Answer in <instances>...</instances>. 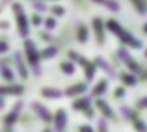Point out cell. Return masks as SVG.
<instances>
[{
    "label": "cell",
    "mask_w": 147,
    "mask_h": 132,
    "mask_svg": "<svg viewBox=\"0 0 147 132\" xmlns=\"http://www.w3.org/2000/svg\"><path fill=\"white\" fill-rule=\"evenodd\" d=\"M106 26L112 30V32H114V36H117L125 45L132 46V48H140V46H144V43H142L138 37H134L130 32H127L125 28H121V26H119L115 21H108V22H106Z\"/></svg>",
    "instance_id": "1"
},
{
    "label": "cell",
    "mask_w": 147,
    "mask_h": 132,
    "mask_svg": "<svg viewBox=\"0 0 147 132\" xmlns=\"http://www.w3.org/2000/svg\"><path fill=\"white\" fill-rule=\"evenodd\" d=\"M24 46H26V56H28V63L32 65V73L34 76H37L39 78L41 76V65H39V58L41 54L37 52V46L34 43L32 39H26L24 41Z\"/></svg>",
    "instance_id": "2"
},
{
    "label": "cell",
    "mask_w": 147,
    "mask_h": 132,
    "mask_svg": "<svg viewBox=\"0 0 147 132\" xmlns=\"http://www.w3.org/2000/svg\"><path fill=\"white\" fill-rule=\"evenodd\" d=\"M13 11H15V21H17V26H19V34L22 37L28 36V22H26V15L22 11V6L15 2L13 4Z\"/></svg>",
    "instance_id": "3"
},
{
    "label": "cell",
    "mask_w": 147,
    "mask_h": 132,
    "mask_svg": "<svg viewBox=\"0 0 147 132\" xmlns=\"http://www.w3.org/2000/svg\"><path fill=\"white\" fill-rule=\"evenodd\" d=\"M69 56H71L75 61H78V63L84 67V71H86V80H88V82H90V80H93V76H95V65H91V61H88L86 58L80 56L78 52H75V50H71V52H69Z\"/></svg>",
    "instance_id": "4"
},
{
    "label": "cell",
    "mask_w": 147,
    "mask_h": 132,
    "mask_svg": "<svg viewBox=\"0 0 147 132\" xmlns=\"http://www.w3.org/2000/svg\"><path fill=\"white\" fill-rule=\"evenodd\" d=\"M121 114L125 115L127 119H130L132 127H134V129H136L138 132H147V127L144 125V121H142V119L138 117L136 114H134V110H132V108H129V106H121Z\"/></svg>",
    "instance_id": "5"
},
{
    "label": "cell",
    "mask_w": 147,
    "mask_h": 132,
    "mask_svg": "<svg viewBox=\"0 0 147 132\" xmlns=\"http://www.w3.org/2000/svg\"><path fill=\"white\" fill-rule=\"evenodd\" d=\"M117 54H119V58H121V60H123V63H125L127 67L130 69V71H134V73L142 71L140 63H138V61H134V58H132V56H130V54H129V50H127V48H123V46H119Z\"/></svg>",
    "instance_id": "6"
},
{
    "label": "cell",
    "mask_w": 147,
    "mask_h": 132,
    "mask_svg": "<svg viewBox=\"0 0 147 132\" xmlns=\"http://www.w3.org/2000/svg\"><path fill=\"white\" fill-rule=\"evenodd\" d=\"M32 110L36 112V114L39 115V117L43 119L45 123H50V121H52V115H50V112L43 106V104H39V102H32Z\"/></svg>",
    "instance_id": "7"
},
{
    "label": "cell",
    "mask_w": 147,
    "mask_h": 132,
    "mask_svg": "<svg viewBox=\"0 0 147 132\" xmlns=\"http://www.w3.org/2000/svg\"><path fill=\"white\" fill-rule=\"evenodd\" d=\"M13 60H15V65H17V71H19V76L22 80L28 78V71H26V65H24V60H22L21 52H15L13 54Z\"/></svg>",
    "instance_id": "8"
},
{
    "label": "cell",
    "mask_w": 147,
    "mask_h": 132,
    "mask_svg": "<svg viewBox=\"0 0 147 132\" xmlns=\"http://www.w3.org/2000/svg\"><path fill=\"white\" fill-rule=\"evenodd\" d=\"M56 132H65V127H67V114H65V110H58L56 112Z\"/></svg>",
    "instance_id": "9"
},
{
    "label": "cell",
    "mask_w": 147,
    "mask_h": 132,
    "mask_svg": "<svg viewBox=\"0 0 147 132\" xmlns=\"http://www.w3.org/2000/svg\"><path fill=\"white\" fill-rule=\"evenodd\" d=\"M22 110V102L19 100V102H15L13 104V110L9 112V114L4 117V125H13L15 123V119H17V115H19V112Z\"/></svg>",
    "instance_id": "10"
},
{
    "label": "cell",
    "mask_w": 147,
    "mask_h": 132,
    "mask_svg": "<svg viewBox=\"0 0 147 132\" xmlns=\"http://www.w3.org/2000/svg\"><path fill=\"white\" fill-rule=\"evenodd\" d=\"M97 106H99V110H100V112H102V114H104V115H106V117H108V119H112V121H115V119H117V117H115V114H114V112H112V108H110V104H108V102H106V100H102V99H99V100H97Z\"/></svg>",
    "instance_id": "11"
},
{
    "label": "cell",
    "mask_w": 147,
    "mask_h": 132,
    "mask_svg": "<svg viewBox=\"0 0 147 132\" xmlns=\"http://www.w3.org/2000/svg\"><path fill=\"white\" fill-rule=\"evenodd\" d=\"M41 95H43L45 99H60L65 93L61 91V89H56V88H43L41 89Z\"/></svg>",
    "instance_id": "12"
},
{
    "label": "cell",
    "mask_w": 147,
    "mask_h": 132,
    "mask_svg": "<svg viewBox=\"0 0 147 132\" xmlns=\"http://www.w3.org/2000/svg\"><path fill=\"white\" fill-rule=\"evenodd\" d=\"M93 28H95V37H97V43L102 45L104 43V32H102V21L99 17L93 19Z\"/></svg>",
    "instance_id": "13"
},
{
    "label": "cell",
    "mask_w": 147,
    "mask_h": 132,
    "mask_svg": "<svg viewBox=\"0 0 147 132\" xmlns=\"http://www.w3.org/2000/svg\"><path fill=\"white\" fill-rule=\"evenodd\" d=\"M95 65H97V67H100V69H102L104 73H108V75H110L112 78H114V76H115V71H114V67H112V65H108L104 58L97 56V58H95Z\"/></svg>",
    "instance_id": "14"
},
{
    "label": "cell",
    "mask_w": 147,
    "mask_h": 132,
    "mask_svg": "<svg viewBox=\"0 0 147 132\" xmlns=\"http://www.w3.org/2000/svg\"><path fill=\"white\" fill-rule=\"evenodd\" d=\"M86 91V82H78V84H73L71 88H67L65 95L67 97H75V95H80V93Z\"/></svg>",
    "instance_id": "15"
},
{
    "label": "cell",
    "mask_w": 147,
    "mask_h": 132,
    "mask_svg": "<svg viewBox=\"0 0 147 132\" xmlns=\"http://www.w3.org/2000/svg\"><path fill=\"white\" fill-rule=\"evenodd\" d=\"M90 104H91V99H90V97H84V99L75 100V102H73V108H75V110H82L84 114H86V112L91 110V108H88Z\"/></svg>",
    "instance_id": "16"
},
{
    "label": "cell",
    "mask_w": 147,
    "mask_h": 132,
    "mask_svg": "<svg viewBox=\"0 0 147 132\" xmlns=\"http://www.w3.org/2000/svg\"><path fill=\"white\" fill-rule=\"evenodd\" d=\"M22 86H0V95H21Z\"/></svg>",
    "instance_id": "17"
},
{
    "label": "cell",
    "mask_w": 147,
    "mask_h": 132,
    "mask_svg": "<svg viewBox=\"0 0 147 132\" xmlns=\"http://www.w3.org/2000/svg\"><path fill=\"white\" fill-rule=\"evenodd\" d=\"M91 2H95V4H99V6H102V7H106V9H110V11H119V2H115V0H91Z\"/></svg>",
    "instance_id": "18"
},
{
    "label": "cell",
    "mask_w": 147,
    "mask_h": 132,
    "mask_svg": "<svg viewBox=\"0 0 147 132\" xmlns=\"http://www.w3.org/2000/svg\"><path fill=\"white\" fill-rule=\"evenodd\" d=\"M119 78H121V82L127 84V86H136V82H138V78L132 75V73H121Z\"/></svg>",
    "instance_id": "19"
},
{
    "label": "cell",
    "mask_w": 147,
    "mask_h": 132,
    "mask_svg": "<svg viewBox=\"0 0 147 132\" xmlns=\"http://www.w3.org/2000/svg\"><path fill=\"white\" fill-rule=\"evenodd\" d=\"M76 39H78L80 43H86L88 41V28L82 24V22L76 26Z\"/></svg>",
    "instance_id": "20"
},
{
    "label": "cell",
    "mask_w": 147,
    "mask_h": 132,
    "mask_svg": "<svg viewBox=\"0 0 147 132\" xmlns=\"http://www.w3.org/2000/svg\"><path fill=\"white\" fill-rule=\"evenodd\" d=\"M106 89H108V80L104 78V80H100V82L97 84V86L93 88V91H91V95H95V97H100V95H102L104 91H106Z\"/></svg>",
    "instance_id": "21"
},
{
    "label": "cell",
    "mask_w": 147,
    "mask_h": 132,
    "mask_svg": "<svg viewBox=\"0 0 147 132\" xmlns=\"http://www.w3.org/2000/svg\"><path fill=\"white\" fill-rule=\"evenodd\" d=\"M58 54V46H47V48L41 50V58L43 60H50V58H54Z\"/></svg>",
    "instance_id": "22"
},
{
    "label": "cell",
    "mask_w": 147,
    "mask_h": 132,
    "mask_svg": "<svg viewBox=\"0 0 147 132\" xmlns=\"http://www.w3.org/2000/svg\"><path fill=\"white\" fill-rule=\"evenodd\" d=\"M0 76H2L6 82H15V75H13V71H11L9 67H4V69H0Z\"/></svg>",
    "instance_id": "23"
},
{
    "label": "cell",
    "mask_w": 147,
    "mask_h": 132,
    "mask_svg": "<svg viewBox=\"0 0 147 132\" xmlns=\"http://www.w3.org/2000/svg\"><path fill=\"white\" fill-rule=\"evenodd\" d=\"M132 6L136 7V11H138L140 15H145V13H147V6H145L144 0H132Z\"/></svg>",
    "instance_id": "24"
},
{
    "label": "cell",
    "mask_w": 147,
    "mask_h": 132,
    "mask_svg": "<svg viewBox=\"0 0 147 132\" xmlns=\"http://www.w3.org/2000/svg\"><path fill=\"white\" fill-rule=\"evenodd\" d=\"M60 69L65 73V75H73V73H75V65H73V61H61Z\"/></svg>",
    "instance_id": "25"
},
{
    "label": "cell",
    "mask_w": 147,
    "mask_h": 132,
    "mask_svg": "<svg viewBox=\"0 0 147 132\" xmlns=\"http://www.w3.org/2000/svg\"><path fill=\"white\" fill-rule=\"evenodd\" d=\"M32 6L36 7L37 11H47V4H41V2H32Z\"/></svg>",
    "instance_id": "26"
},
{
    "label": "cell",
    "mask_w": 147,
    "mask_h": 132,
    "mask_svg": "<svg viewBox=\"0 0 147 132\" xmlns=\"http://www.w3.org/2000/svg\"><path fill=\"white\" fill-rule=\"evenodd\" d=\"M99 132H108V125L104 119H99Z\"/></svg>",
    "instance_id": "27"
},
{
    "label": "cell",
    "mask_w": 147,
    "mask_h": 132,
    "mask_svg": "<svg viewBox=\"0 0 147 132\" xmlns=\"http://www.w3.org/2000/svg\"><path fill=\"white\" fill-rule=\"evenodd\" d=\"M41 22H43V19H41V15H32V24H34V26H39Z\"/></svg>",
    "instance_id": "28"
},
{
    "label": "cell",
    "mask_w": 147,
    "mask_h": 132,
    "mask_svg": "<svg viewBox=\"0 0 147 132\" xmlns=\"http://www.w3.org/2000/svg\"><path fill=\"white\" fill-rule=\"evenodd\" d=\"M45 26H47L49 30H54L56 28V21H54V19H47V21H45Z\"/></svg>",
    "instance_id": "29"
},
{
    "label": "cell",
    "mask_w": 147,
    "mask_h": 132,
    "mask_svg": "<svg viewBox=\"0 0 147 132\" xmlns=\"http://www.w3.org/2000/svg\"><path fill=\"white\" fill-rule=\"evenodd\" d=\"M114 95H115V99H121V97H125V88H121V86H119L117 89H115V93H114Z\"/></svg>",
    "instance_id": "30"
},
{
    "label": "cell",
    "mask_w": 147,
    "mask_h": 132,
    "mask_svg": "<svg viewBox=\"0 0 147 132\" xmlns=\"http://www.w3.org/2000/svg\"><path fill=\"white\" fill-rule=\"evenodd\" d=\"M52 13H54V15H63L65 9H63L61 6H54V7H52Z\"/></svg>",
    "instance_id": "31"
},
{
    "label": "cell",
    "mask_w": 147,
    "mask_h": 132,
    "mask_svg": "<svg viewBox=\"0 0 147 132\" xmlns=\"http://www.w3.org/2000/svg\"><path fill=\"white\" fill-rule=\"evenodd\" d=\"M138 108H147V97H142V99H138Z\"/></svg>",
    "instance_id": "32"
},
{
    "label": "cell",
    "mask_w": 147,
    "mask_h": 132,
    "mask_svg": "<svg viewBox=\"0 0 147 132\" xmlns=\"http://www.w3.org/2000/svg\"><path fill=\"white\" fill-rule=\"evenodd\" d=\"M78 132H93V129L90 125H82V127H78Z\"/></svg>",
    "instance_id": "33"
},
{
    "label": "cell",
    "mask_w": 147,
    "mask_h": 132,
    "mask_svg": "<svg viewBox=\"0 0 147 132\" xmlns=\"http://www.w3.org/2000/svg\"><path fill=\"white\" fill-rule=\"evenodd\" d=\"M7 50V45L6 43H2V41H0V52H6Z\"/></svg>",
    "instance_id": "34"
},
{
    "label": "cell",
    "mask_w": 147,
    "mask_h": 132,
    "mask_svg": "<svg viewBox=\"0 0 147 132\" xmlns=\"http://www.w3.org/2000/svg\"><path fill=\"white\" fill-rule=\"evenodd\" d=\"M6 106V100H4V95H0V110Z\"/></svg>",
    "instance_id": "35"
},
{
    "label": "cell",
    "mask_w": 147,
    "mask_h": 132,
    "mask_svg": "<svg viewBox=\"0 0 147 132\" xmlns=\"http://www.w3.org/2000/svg\"><path fill=\"white\" fill-rule=\"evenodd\" d=\"M0 28H9V22H4L2 21V22H0Z\"/></svg>",
    "instance_id": "36"
},
{
    "label": "cell",
    "mask_w": 147,
    "mask_h": 132,
    "mask_svg": "<svg viewBox=\"0 0 147 132\" xmlns=\"http://www.w3.org/2000/svg\"><path fill=\"white\" fill-rule=\"evenodd\" d=\"M144 34H145V36H147V22H145V24H144Z\"/></svg>",
    "instance_id": "37"
},
{
    "label": "cell",
    "mask_w": 147,
    "mask_h": 132,
    "mask_svg": "<svg viewBox=\"0 0 147 132\" xmlns=\"http://www.w3.org/2000/svg\"><path fill=\"white\" fill-rule=\"evenodd\" d=\"M43 132H50V130H49V129H45V130H43Z\"/></svg>",
    "instance_id": "38"
},
{
    "label": "cell",
    "mask_w": 147,
    "mask_h": 132,
    "mask_svg": "<svg viewBox=\"0 0 147 132\" xmlns=\"http://www.w3.org/2000/svg\"><path fill=\"white\" fill-rule=\"evenodd\" d=\"M144 78H147V73H145V76H144Z\"/></svg>",
    "instance_id": "39"
},
{
    "label": "cell",
    "mask_w": 147,
    "mask_h": 132,
    "mask_svg": "<svg viewBox=\"0 0 147 132\" xmlns=\"http://www.w3.org/2000/svg\"><path fill=\"white\" fill-rule=\"evenodd\" d=\"M145 56H147V50H145Z\"/></svg>",
    "instance_id": "40"
}]
</instances>
